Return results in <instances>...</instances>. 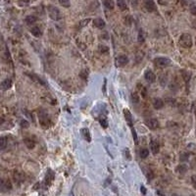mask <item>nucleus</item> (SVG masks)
Listing matches in <instances>:
<instances>
[{"label": "nucleus", "instance_id": "1", "mask_svg": "<svg viewBox=\"0 0 196 196\" xmlns=\"http://www.w3.org/2000/svg\"><path fill=\"white\" fill-rule=\"evenodd\" d=\"M37 117H38V121H39V124L42 128H48L51 127V120L49 118V116L44 110H38L37 112Z\"/></svg>", "mask_w": 196, "mask_h": 196}, {"label": "nucleus", "instance_id": "2", "mask_svg": "<svg viewBox=\"0 0 196 196\" xmlns=\"http://www.w3.org/2000/svg\"><path fill=\"white\" fill-rule=\"evenodd\" d=\"M179 45L184 48H190L193 44V40H192V36L189 34H182L179 39Z\"/></svg>", "mask_w": 196, "mask_h": 196}, {"label": "nucleus", "instance_id": "3", "mask_svg": "<svg viewBox=\"0 0 196 196\" xmlns=\"http://www.w3.org/2000/svg\"><path fill=\"white\" fill-rule=\"evenodd\" d=\"M47 12L49 15L50 19H52L53 21H59L61 19V13L59 9L53 5H48L47 7Z\"/></svg>", "mask_w": 196, "mask_h": 196}, {"label": "nucleus", "instance_id": "4", "mask_svg": "<svg viewBox=\"0 0 196 196\" xmlns=\"http://www.w3.org/2000/svg\"><path fill=\"white\" fill-rule=\"evenodd\" d=\"M154 65L157 68H166L171 65V60L167 57H157L154 59Z\"/></svg>", "mask_w": 196, "mask_h": 196}, {"label": "nucleus", "instance_id": "5", "mask_svg": "<svg viewBox=\"0 0 196 196\" xmlns=\"http://www.w3.org/2000/svg\"><path fill=\"white\" fill-rule=\"evenodd\" d=\"M12 189V184L9 179H0V190L2 192H8Z\"/></svg>", "mask_w": 196, "mask_h": 196}, {"label": "nucleus", "instance_id": "6", "mask_svg": "<svg viewBox=\"0 0 196 196\" xmlns=\"http://www.w3.org/2000/svg\"><path fill=\"white\" fill-rule=\"evenodd\" d=\"M145 125L150 128V130H157V128H159V122H158V120H156V119H154V118L146 119V120H145Z\"/></svg>", "mask_w": 196, "mask_h": 196}, {"label": "nucleus", "instance_id": "7", "mask_svg": "<svg viewBox=\"0 0 196 196\" xmlns=\"http://www.w3.org/2000/svg\"><path fill=\"white\" fill-rule=\"evenodd\" d=\"M13 178H14L15 181L17 182L18 184H22L24 181H25V175L23 172H20V171H15L14 173H13Z\"/></svg>", "mask_w": 196, "mask_h": 196}, {"label": "nucleus", "instance_id": "8", "mask_svg": "<svg viewBox=\"0 0 196 196\" xmlns=\"http://www.w3.org/2000/svg\"><path fill=\"white\" fill-rule=\"evenodd\" d=\"M53 179H54V173L52 170L48 169L46 172V175H45V179H44V182H45V184L47 186H49L51 184H52Z\"/></svg>", "mask_w": 196, "mask_h": 196}, {"label": "nucleus", "instance_id": "9", "mask_svg": "<svg viewBox=\"0 0 196 196\" xmlns=\"http://www.w3.org/2000/svg\"><path fill=\"white\" fill-rule=\"evenodd\" d=\"M128 63V58L126 55H120L117 58V65L119 67H124Z\"/></svg>", "mask_w": 196, "mask_h": 196}, {"label": "nucleus", "instance_id": "10", "mask_svg": "<svg viewBox=\"0 0 196 196\" xmlns=\"http://www.w3.org/2000/svg\"><path fill=\"white\" fill-rule=\"evenodd\" d=\"M11 86H12V81L10 79H6L0 83V89H2V90H8V89L11 88Z\"/></svg>", "mask_w": 196, "mask_h": 196}, {"label": "nucleus", "instance_id": "11", "mask_svg": "<svg viewBox=\"0 0 196 196\" xmlns=\"http://www.w3.org/2000/svg\"><path fill=\"white\" fill-rule=\"evenodd\" d=\"M27 75H28V78H31L34 82L39 83V85H45V82L42 81V79H41L39 78V76L35 75V74H31V73L27 74Z\"/></svg>", "mask_w": 196, "mask_h": 196}, {"label": "nucleus", "instance_id": "12", "mask_svg": "<svg viewBox=\"0 0 196 196\" xmlns=\"http://www.w3.org/2000/svg\"><path fill=\"white\" fill-rule=\"evenodd\" d=\"M145 8L148 12L156 11V5H155L154 0H146L145 1Z\"/></svg>", "mask_w": 196, "mask_h": 196}, {"label": "nucleus", "instance_id": "13", "mask_svg": "<svg viewBox=\"0 0 196 196\" xmlns=\"http://www.w3.org/2000/svg\"><path fill=\"white\" fill-rule=\"evenodd\" d=\"M150 149H151V152H152L154 155H156V154L159 153L160 151V146H159V143L157 142V141H154L152 140L150 142Z\"/></svg>", "mask_w": 196, "mask_h": 196}, {"label": "nucleus", "instance_id": "14", "mask_svg": "<svg viewBox=\"0 0 196 196\" xmlns=\"http://www.w3.org/2000/svg\"><path fill=\"white\" fill-rule=\"evenodd\" d=\"M124 116L125 118H126V121L128 122V126L130 127H133V117H131V113L130 110H128V109H124Z\"/></svg>", "mask_w": 196, "mask_h": 196}, {"label": "nucleus", "instance_id": "15", "mask_svg": "<svg viewBox=\"0 0 196 196\" xmlns=\"http://www.w3.org/2000/svg\"><path fill=\"white\" fill-rule=\"evenodd\" d=\"M145 79L148 82H155V79H156L155 74H154L152 71H150V70L146 71V73H145Z\"/></svg>", "mask_w": 196, "mask_h": 196}, {"label": "nucleus", "instance_id": "16", "mask_svg": "<svg viewBox=\"0 0 196 196\" xmlns=\"http://www.w3.org/2000/svg\"><path fill=\"white\" fill-rule=\"evenodd\" d=\"M153 107L156 109V110H160L164 107V101L161 98H155L153 101Z\"/></svg>", "mask_w": 196, "mask_h": 196}, {"label": "nucleus", "instance_id": "17", "mask_svg": "<svg viewBox=\"0 0 196 196\" xmlns=\"http://www.w3.org/2000/svg\"><path fill=\"white\" fill-rule=\"evenodd\" d=\"M93 25H94L97 28H104L106 26L105 22L102 20L101 18H96L95 20L93 21Z\"/></svg>", "mask_w": 196, "mask_h": 196}, {"label": "nucleus", "instance_id": "18", "mask_svg": "<svg viewBox=\"0 0 196 196\" xmlns=\"http://www.w3.org/2000/svg\"><path fill=\"white\" fill-rule=\"evenodd\" d=\"M24 143L28 149H34L35 146V141L33 140L31 138H28V137H26V138L24 139Z\"/></svg>", "mask_w": 196, "mask_h": 196}, {"label": "nucleus", "instance_id": "19", "mask_svg": "<svg viewBox=\"0 0 196 196\" xmlns=\"http://www.w3.org/2000/svg\"><path fill=\"white\" fill-rule=\"evenodd\" d=\"M8 146V138L6 136L0 137V150H5Z\"/></svg>", "mask_w": 196, "mask_h": 196}, {"label": "nucleus", "instance_id": "20", "mask_svg": "<svg viewBox=\"0 0 196 196\" xmlns=\"http://www.w3.org/2000/svg\"><path fill=\"white\" fill-rule=\"evenodd\" d=\"M36 21H37V18L35 17V16H34V15L28 16V17H26V19H25V22H26V24H27V25H33Z\"/></svg>", "mask_w": 196, "mask_h": 196}, {"label": "nucleus", "instance_id": "21", "mask_svg": "<svg viewBox=\"0 0 196 196\" xmlns=\"http://www.w3.org/2000/svg\"><path fill=\"white\" fill-rule=\"evenodd\" d=\"M31 34L35 37H40L41 34H42V31H41V30L38 27H34L31 30Z\"/></svg>", "mask_w": 196, "mask_h": 196}, {"label": "nucleus", "instance_id": "22", "mask_svg": "<svg viewBox=\"0 0 196 196\" xmlns=\"http://www.w3.org/2000/svg\"><path fill=\"white\" fill-rule=\"evenodd\" d=\"M176 173H181V175H184L186 172H187V166L184 165V164H181V165H179L176 169Z\"/></svg>", "mask_w": 196, "mask_h": 196}, {"label": "nucleus", "instance_id": "23", "mask_svg": "<svg viewBox=\"0 0 196 196\" xmlns=\"http://www.w3.org/2000/svg\"><path fill=\"white\" fill-rule=\"evenodd\" d=\"M82 134L83 138H85L87 141H91L90 133H89L88 128H82Z\"/></svg>", "mask_w": 196, "mask_h": 196}, {"label": "nucleus", "instance_id": "24", "mask_svg": "<svg viewBox=\"0 0 196 196\" xmlns=\"http://www.w3.org/2000/svg\"><path fill=\"white\" fill-rule=\"evenodd\" d=\"M117 5L120 8V10L122 11L127 10V2L125 0H117Z\"/></svg>", "mask_w": 196, "mask_h": 196}, {"label": "nucleus", "instance_id": "25", "mask_svg": "<svg viewBox=\"0 0 196 196\" xmlns=\"http://www.w3.org/2000/svg\"><path fill=\"white\" fill-rule=\"evenodd\" d=\"M103 4L104 6L107 9H110V10H112V9H114V1L113 0H103Z\"/></svg>", "mask_w": 196, "mask_h": 196}, {"label": "nucleus", "instance_id": "26", "mask_svg": "<svg viewBox=\"0 0 196 196\" xmlns=\"http://www.w3.org/2000/svg\"><path fill=\"white\" fill-rule=\"evenodd\" d=\"M191 74L188 72V71H184V70H182L181 71V76H182V78H184V79L185 81V82H189V79H190V76Z\"/></svg>", "mask_w": 196, "mask_h": 196}, {"label": "nucleus", "instance_id": "27", "mask_svg": "<svg viewBox=\"0 0 196 196\" xmlns=\"http://www.w3.org/2000/svg\"><path fill=\"white\" fill-rule=\"evenodd\" d=\"M137 41L140 43H143L145 41V34H144V31L142 30L139 31L138 35H137Z\"/></svg>", "mask_w": 196, "mask_h": 196}, {"label": "nucleus", "instance_id": "28", "mask_svg": "<svg viewBox=\"0 0 196 196\" xmlns=\"http://www.w3.org/2000/svg\"><path fill=\"white\" fill-rule=\"evenodd\" d=\"M148 155H149V150L147 149V148H142V149L140 150L139 156H140L142 159H146L147 157H148Z\"/></svg>", "mask_w": 196, "mask_h": 196}, {"label": "nucleus", "instance_id": "29", "mask_svg": "<svg viewBox=\"0 0 196 196\" xmlns=\"http://www.w3.org/2000/svg\"><path fill=\"white\" fill-rule=\"evenodd\" d=\"M89 22H90V19H85V20H82V21L79 23V28L81 30V28H85V26L89 23Z\"/></svg>", "mask_w": 196, "mask_h": 196}, {"label": "nucleus", "instance_id": "30", "mask_svg": "<svg viewBox=\"0 0 196 196\" xmlns=\"http://www.w3.org/2000/svg\"><path fill=\"white\" fill-rule=\"evenodd\" d=\"M59 3H60V5H62L63 7H65V8H69L71 6L70 0H59Z\"/></svg>", "mask_w": 196, "mask_h": 196}, {"label": "nucleus", "instance_id": "31", "mask_svg": "<svg viewBox=\"0 0 196 196\" xmlns=\"http://www.w3.org/2000/svg\"><path fill=\"white\" fill-rule=\"evenodd\" d=\"M131 101H133V103H138L139 102V96L136 92H133V94H131Z\"/></svg>", "mask_w": 196, "mask_h": 196}, {"label": "nucleus", "instance_id": "32", "mask_svg": "<svg viewBox=\"0 0 196 196\" xmlns=\"http://www.w3.org/2000/svg\"><path fill=\"white\" fill-rule=\"evenodd\" d=\"M131 133H133V140H134V143L136 144H138V136H137L136 134V130L131 127Z\"/></svg>", "mask_w": 196, "mask_h": 196}, {"label": "nucleus", "instance_id": "33", "mask_svg": "<svg viewBox=\"0 0 196 196\" xmlns=\"http://www.w3.org/2000/svg\"><path fill=\"white\" fill-rule=\"evenodd\" d=\"M20 126H21V128H28V126H30V123H28V121H26V120H21L20 121Z\"/></svg>", "mask_w": 196, "mask_h": 196}, {"label": "nucleus", "instance_id": "34", "mask_svg": "<svg viewBox=\"0 0 196 196\" xmlns=\"http://www.w3.org/2000/svg\"><path fill=\"white\" fill-rule=\"evenodd\" d=\"M188 158H189V154L188 153H181V162L187 161Z\"/></svg>", "mask_w": 196, "mask_h": 196}, {"label": "nucleus", "instance_id": "35", "mask_svg": "<svg viewBox=\"0 0 196 196\" xmlns=\"http://www.w3.org/2000/svg\"><path fill=\"white\" fill-rule=\"evenodd\" d=\"M125 20H126V21H125V24H126L127 26H128V27L131 26V24H133V19H131L130 16H127Z\"/></svg>", "mask_w": 196, "mask_h": 196}, {"label": "nucleus", "instance_id": "36", "mask_svg": "<svg viewBox=\"0 0 196 196\" xmlns=\"http://www.w3.org/2000/svg\"><path fill=\"white\" fill-rule=\"evenodd\" d=\"M99 123H100L102 128H106L108 127V124H107V121H106V119H100V120H99Z\"/></svg>", "mask_w": 196, "mask_h": 196}, {"label": "nucleus", "instance_id": "37", "mask_svg": "<svg viewBox=\"0 0 196 196\" xmlns=\"http://www.w3.org/2000/svg\"><path fill=\"white\" fill-rule=\"evenodd\" d=\"M24 113L26 114V116H27L28 118H30V120H31V122H34V118H33V116H31V112H28V110H24Z\"/></svg>", "mask_w": 196, "mask_h": 196}, {"label": "nucleus", "instance_id": "38", "mask_svg": "<svg viewBox=\"0 0 196 196\" xmlns=\"http://www.w3.org/2000/svg\"><path fill=\"white\" fill-rule=\"evenodd\" d=\"M191 184L193 185V187L196 189V176L195 175L191 176Z\"/></svg>", "mask_w": 196, "mask_h": 196}, {"label": "nucleus", "instance_id": "39", "mask_svg": "<svg viewBox=\"0 0 196 196\" xmlns=\"http://www.w3.org/2000/svg\"><path fill=\"white\" fill-rule=\"evenodd\" d=\"M99 49H100L101 52H103V53H106V52H108L109 51V48L107 46H100L99 47Z\"/></svg>", "mask_w": 196, "mask_h": 196}, {"label": "nucleus", "instance_id": "40", "mask_svg": "<svg viewBox=\"0 0 196 196\" xmlns=\"http://www.w3.org/2000/svg\"><path fill=\"white\" fill-rule=\"evenodd\" d=\"M190 11L193 15H196V6L195 5H191L190 7Z\"/></svg>", "mask_w": 196, "mask_h": 196}, {"label": "nucleus", "instance_id": "41", "mask_svg": "<svg viewBox=\"0 0 196 196\" xmlns=\"http://www.w3.org/2000/svg\"><path fill=\"white\" fill-rule=\"evenodd\" d=\"M125 152H126V154H125V155H126L127 159H128V160H130L131 157L130 156V152H128V149H125Z\"/></svg>", "mask_w": 196, "mask_h": 196}, {"label": "nucleus", "instance_id": "42", "mask_svg": "<svg viewBox=\"0 0 196 196\" xmlns=\"http://www.w3.org/2000/svg\"><path fill=\"white\" fill-rule=\"evenodd\" d=\"M140 191H141V193H142L143 195H145V194H146V188L144 187L143 185H141V187H140Z\"/></svg>", "mask_w": 196, "mask_h": 196}, {"label": "nucleus", "instance_id": "43", "mask_svg": "<svg viewBox=\"0 0 196 196\" xmlns=\"http://www.w3.org/2000/svg\"><path fill=\"white\" fill-rule=\"evenodd\" d=\"M131 5L133 6V7H136V6L137 5V3H138V0H130Z\"/></svg>", "mask_w": 196, "mask_h": 196}, {"label": "nucleus", "instance_id": "44", "mask_svg": "<svg viewBox=\"0 0 196 196\" xmlns=\"http://www.w3.org/2000/svg\"><path fill=\"white\" fill-rule=\"evenodd\" d=\"M146 94H147V92H146V89L145 88H142V96L144 98L146 97Z\"/></svg>", "mask_w": 196, "mask_h": 196}, {"label": "nucleus", "instance_id": "45", "mask_svg": "<svg viewBox=\"0 0 196 196\" xmlns=\"http://www.w3.org/2000/svg\"><path fill=\"white\" fill-rule=\"evenodd\" d=\"M106 91V79H104V85H103V92L105 93Z\"/></svg>", "mask_w": 196, "mask_h": 196}, {"label": "nucleus", "instance_id": "46", "mask_svg": "<svg viewBox=\"0 0 196 196\" xmlns=\"http://www.w3.org/2000/svg\"><path fill=\"white\" fill-rule=\"evenodd\" d=\"M69 196H74V192H73V191H71V193H70Z\"/></svg>", "mask_w": 196, "mask_h": 196}, {"label": "nucleus", "instance_id": "47", "mask_svg": "<svg viewBox=\"0 0 196 196\" xmlns=\"http://www.w3.org/2000/svg\"><path fill=\"white\" fill-rule=\"evenodd\" d=\"M195 116H196V110H195Z\"/></svg>", "mask_w": 196, "mask_h": 196}, {"label": "nucleus", "instance_id": "48", "mask_svg": "<svg viewBox=\"0 0 196 196\" xmlns=\"http://www.w3.org/2000/svg\"><path fill=\"white\" fill-rule=\"evenodd\" d=\"M192 196H194V195H192Z\"/></svg>", "mask_w": 196, "mask_h": 196}]
</instances>
